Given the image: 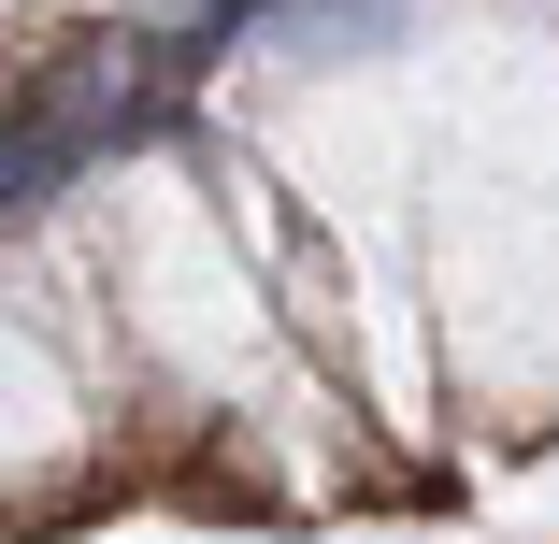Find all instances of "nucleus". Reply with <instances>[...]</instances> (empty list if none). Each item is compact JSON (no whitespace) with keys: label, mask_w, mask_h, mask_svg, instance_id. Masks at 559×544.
I'll use <instances>...</instances> for the list:
<instances>
[{"label":"nucleus","mask_w":559,"mask_h":544,"mask_svg":"<svg viewBox=\"0 0 559 544\" xmlns=\"http://www.w3.org/2000/svg\"><path fill=\"white\" fill-rule=\"evenodd\" d=\"M100 144H116V116L100 100H58V116H29V130H0V215H29L58 172H86Z\"/></svg>","instance_id":"1"}]
</instances>
